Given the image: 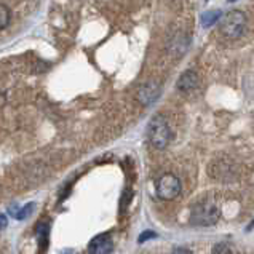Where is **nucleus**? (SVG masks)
I'll use <instances>...</instances> for the list:
<instances>
[{
  "instance_id": "nucleus-14",
  "label": "nucleus",
  "mask_w": 254,
  "mask_h": 254,
  "mask_svg": "<svg viewBox=\"0 0 254 254\" xmlns=\"http://www.w3.org/2000/svg\"><path fill=\"white\" fill-rule=\"evenodd\" d=\"M171 254H192V253L189 250H186V248H176V250H173Z\"/></svg>"
},
{
  "instance_id": "nucleus-2",
  "label": "nucleus",
  "mask_w": 254,
  "mask_h": 254,
  "mask_svg": "<svg viewBox=\"0 0 254 254\" xmlns=\"http://www.w3.org/2000/svg\"><path fill=\"white\" fill-rule=\"evenodd\" d=\"M219 219V208L213 201H201L195 205L190 214V222L195 226H213Z\"/></svg>"
},
{
  "instance_id": "nucleus-10",
  "label": "nucleus",
  "mask_w": 254,
  "mask_h": 254,
  "mask_svg": "<svg viewBox=\"0 0 254 254\" xmlns=\"http://www.w3.org/2000/svg\"><path fill=\"white\" fill-rule=\"evenodd\" d=\"M219 18H221V11H217V10L214 11V10H211V11H206L205 14H203L201 23H203V26H205V27H208V26L214 24Z\"/></svg>"
},
{
  "instance_id": "nucleus-12",
  "label": "nucleus",
  "mask_w": 254,
  "mask_h": 254,
  "mask_svg": "<svg viewBox=\"0 0 254 254\" xmlns=\"http://www.w3.org/2000/svg\"><path fill=\"white\" fill-rule=\"evenodd\" d=\"M213 254H232V250H230L229 245L219 243V245H216L213 248Z\"/></svg>"
},
{
  "instance_id": "nucleus-13",
  "label": "nucleus",
  "mask_w": 254,
  "mask_h": 254,
  "mask_svg": "<svg viewBox=\"0 0 254 254\" xmlns=\"http://www.w3.org/2000/svg\"><path fill=\"white\" fill-rule=\"evenodd\" d=\"M154 237H155L154 232H144V234L139 235V238H137V242H139V243H144V242L147 240V238H154Z\"/></svg>"
},
{
  "instance_id": "nucleus-11",
  "label": "nucleus",
  "mask_w": 254,
  "mask_h": 254,
  "mask_svg": "<svg viewBox=\"0 0 254 254\" xmlns=\"http://www.w3.org/2000/svg\"><path fill=\"white\" fill-rule=\"evenodd\" d=\"M8 26V10L3 5H0V27L5 29Z\"/></svg>"
},
{
  "instance_id": "nucleus-8",
  "label": "nucleus",
  "mask_w": 254,
  "mask_h": 254,
  "mask_svg": "<svg viewBox=\"0 0 254 254\" xmlns=\"http://www.w3.org/2000/svg\"><path fill=\"white\" fill-rule=\"evenodd\" d=\"M189 47V39H187V35H183V34H178L176 37L173 39V43H171V52L174 55H184L186 53V50Z\"/></svg>"
},
{
  "instance_id": "nucleus-4",
  "label": "nucleus",
  "mask_w": 254,
  "mask_h": 254,
  "mask_svg": "<svg viewBox=\"0 0 254 254\" xmlns=\"http://www.w3.org/2000/svg\"><path fill=\"white\" fill-rule=\"evenodd\" d=\"M155 192L160 200H174L181 193V181L174 174H163L157 181Z\"/></svg>"
},
{
  "instance_id": "nucleus-3",
  "label": "nucleus",
  "mask_w": 254,
  "mask_h": 254,
  "mask_svg": "<svg viewBox=\"0 0 254 254\" xmlns=\"http://www.w3.org/2000/svg\"><path fill=\"white\" fill-rule=\"evenodd\" d=\"M246 16L240 10H232L221 21V31L229 39H238L245 32Z\"/></svg>"
},
{
  "instance_id": "nucleus-5",
  "label": "nucleus",
  "mask_w": 254,
  "mask_h": 254,
  "mask_svg": "<svg viewBox=\"0 0 254 254\" xmlns=\"http://www.w3.org/2000/svg\"><path fill=\"white\" fill-rule=\"evenodd\" d=\"M114 251V242L107 234L94 237L88 245L90 254H112Z\"/></svg>"
},
{
  "instance_id": "nucleus-1",
  "label": "nucleus",
  "mask_w": 254,
  "mask_h": 254,
  "mask_svg": "<svg viewBox=\"0 0 254 254\" xmlns=\"http://www.w3.org/2000/svg\"><path fill=\"white\" fill-rule=\"evenodd\" d=\"M147 136L150 144L157 149H165L168 146V142L171 139V129L163 115L158 114L155 117H152L147 127Z\"/></svg>"
},
{
  "instance_id": "nucleus-6",
  "label": "nucleus",
  "mask_w": 254,
  "mask_h": 254,
  "mask_svg": "<svg viewBox=\"0 0 254 254\" xmlns=\"http://www.w3.org/2000/svg\"><path fill=\"white\" fill-rule=\"evenodd\" d=\"M158 94H160V86L154 82H149L141 86L139 93H137V98H139V101L144 106H147L150 103H154V101L158 98Z\"/></svg>"
},
{
  "instance_id": "nucleus-15",
  "label": "nucleus",
  "mask_w": 254,
  "mask_h": 254,
  "mask_svg": "<svg viewBox=\"0 0 254 254\" xmlns=\"http://www.w3.org/2000/svg\"><path fill=\"white\" fill-rule=\"evenodd\" d=\"M0 219H2V229H5L6 227V216L2 214V217H0Z\"/></svg>"
},
{
  "instance_id": "nucleus-7",
  "label": "nucleus",
  "mask_w": 254,
  "mask_h": 254,
  "mask_svg": "<svg viewBox=\"0 0 254 254\" xmlns=\"http://www.w3.org/2000/svg\"><path fill=\"white\" fill-rule=\"evenodd\" d=\"M198 83V75L195 70H186L178 80V88L181 91H190Z\"/></svg>"
},
{
  "instance_id": "nucleus-9",
  "label": "nucleus",
  "mask_w": 254,
  "mask_h": 254,
  "mask_svg": "<svg viewBox=\"0 0 254 254\" xmlns=\"http://www.w3.org/2000/svg\"><path fill=\"white\" fill-rule=\"evenodd\" d=\"M32 209H34V205H32V203H29L26 208L10 206V213H11V216L16 217V219H24V217H27L29 214L32 213Z\"/></svg>"
}]
</instances>
